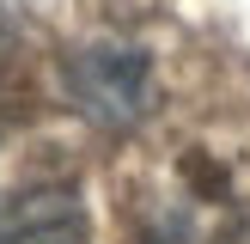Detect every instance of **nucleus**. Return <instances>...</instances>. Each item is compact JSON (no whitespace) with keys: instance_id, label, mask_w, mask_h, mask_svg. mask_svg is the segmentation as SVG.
I'll return each mask as SVG.
<instances>
[{"instance_id":"1","label":"nucleus","mask_w":250,"mask_h":244,"mask_svg":"<svg viewBox=\"0 0 250 244\" xmlns=\"http://www.w3.org/2000/svg\"><path fill=\"white\" fill-rule=\"evenodd\" d=\"M61 85H67L73 110L98 128L122 134V128H141L153 116V61L146 49L134 43H92V49H73L67 67H61Z\"/></svg>"},{"instance_id":"2","label":"nucleus","mask_w":250,"mask_h":244,"mask_svg":"<svg viewBox=\"0 0 250 244\" xmlns=\"http://www.w3.org/2000/svg\"><path fill=\"white\" fill-rule=\"evenodd\" d=\"M0 244H85V220H80V207L55 202V207L24 214L12 232H0Z\"/></svg>"},{"instance_id":"3","label":"nucleus","mask_w":250,"mask_h":244,"mask_svg":"<svg viewBox=\"0 0 250 244\" xmlns=\"http://www.w3.org/2000/svg\"><path fill=\"white\" fill-rule=\"evenodd\" d=\"M0 31H6V6H0Z\"/></svg>"}]
</instances>
